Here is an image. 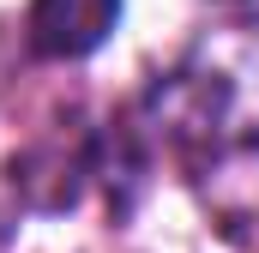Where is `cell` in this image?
<instances>
[{"mask_svg":"<svg viewBox=\"0 0 259 253\" xmlns=\"http://www.w3.org/2000/svg\"><path fill=\"white\" fill-rule=\"evenodd\" d=\"M121 24V0H30V49L42 61H84Z\"/></svg>","mask_w":259,"mask_h":253,"instance_id":"6da1fadb","label":"cell"}]
</instances>
